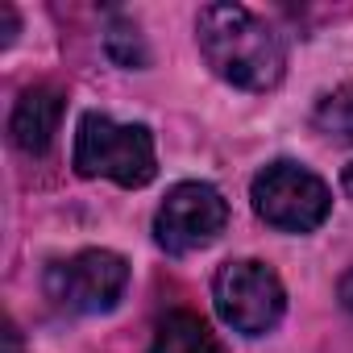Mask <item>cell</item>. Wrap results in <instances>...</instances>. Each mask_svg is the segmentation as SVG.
Masks as SVG:
<instances>
[{
	"label": "cell",
	"instance_id": "1",
	"mask_svg": "<svg viewBox=\"0 0 353 353\" xmlns=\"http://www.w3.org/2000/svg\"><path fill=\"white\" fill-rule=\"evenodd\" d=\"M196 42L216 79L241 92H270L287 71V46L266 17L245 5H204L196 17Z\"/></svg>",
	"mask_w": 353,
	"mask_h": 353
},
{
	"label": "cell",
	"instance_id": "2",
	"mask_svg": "<svg viewBox=\"0 0 353 353\" xmlns=\"http://www.w3.org/2000/svg\"><path fill=\"white\" fill-rule=\"evenodd\" d=\"M71 162L83 179H108L117 188H145L158 174L154 133L145 125H121L104 112L79 117Z\"/></svg>",
	"mask_w": 353,
	"mask_h": 353
},
{
	"label": "cell",
	"instance_id": "3",
	"mask_svg": "<svg viewBox=\"0 0 353 353\" xmlns=\"http://www.w3.org/2000/svg\"><path fill=\"white\" fill-rule=\"evenodd\" d=\"M254 212L279 233H316L332 212V192L303 162H266L250 183Z\"/></svg>",
	"mask_w": 353,
	"mask_h": 353
},
{
	"label": "cell",
	"instance_id": "4",
	"mask_svg": "<svg viewBox=\"0 0 353 353\" xmlns=\"http://www.w3.org/2000/svg\"><path fill=\"white\" fill-rule=\"evenodd\" d=\"M212 303H216V316L233 332L266 336L279 328V320L287 312V291H283V279L266 262L233 258L212 279Z\"/></svg>",
	"mask_w": 353,
	"mask_h": 353
},
{
	"label": "cell",
	"instance_id": "5",
	"mask_svg": "<svg viewBox=\"0 0 353 353\" xmlns=\"http://www.w3.org/2000/svg\"><path fill=\"white\" fill-rule=\"evenodd\" d=\"M46 295L75 316L112 312L129 287V262L112 250H79L46 266Z\"/></svg>",
	"mask_w": 353,
	"mask_h": 353
},
{
	"label": "cell",
	"instance_id": "6",
	"mask_svg": "<svg viewBox=\"0 0 353 353\" xmlns=\"http://www.w3.org/2000/svg\"><path fill=\"white\" fill-rule=\"evenodd\" d=\"M225 225H229V200L212 183L183 179L166 192V200L154 212V241L166 254L183 258V254L208 250L225 233Z\"/></svg>",
	"mask_w": 353,
	"mask_h": 353
},
{
	"label": "cell",
	"instance_id": "7",
	"mask_svg": "<svg viewBox=\"0 0 353 353\" xmlns=\"http://www.w3.org/2000/svg\"><path fill=\"white\" fill-rule=\"evenodd\" d=\"M59 121H63V92L59 88H26L13 104V117H9V137L21 154L30 158H42L50 145H54V133H59Z\"/></svg>",
	"mask_w": 353,
	"mask_h": 353
},
{
	"label": "cell",
	"instance_id": "8",
	"mask_svg": "<svg viewBox=\"0 0 353 353\" xmlns=\"http://www.w3.org/2000/svg\"><path fill=\"white\" fill-rule=\"evenodd\" d=\"M150 353H225V349L196 312H166L154 324Z\"/></svg>",
	"mask_w": 353,
	"mask_h": 353
},
{
	"label": "cell",
	"instance_id": "9",
	"mask_svg": "<svg viewBox=\"0 0 353 353\" xmlns=\"http://www.w3.org/2000/svg\"><path fill=\"white\" fill-rule=\"evenodd\" d=\"M312 125H316L324 137H332V141H341V145H353V83H341V88H332V92H324V96L316 100Z\"/></svg>",
	"mask_w": 353,
	"mask_h": 353
},
{
	"label": "cell",
	"instance_id": "10",
	"mask_svg": "<svg viewBox=\"0 0 353 353\" xmlns=\"http://www.w3.org/2000/svg\"><path fill=\"white\" fill-rule=\"evenodd\" d=\"M104 50L117 67H145V42H141V30L129 21V17H117L104 34Z\"/></svg>",
	"mask_w": 353,
	"mask_h": 353
},
{
	"label": "cell",
	"instance_id": "11",
	"mask_svg": "<svg viewBox=\"0 0 353 353\" xmlns=\"http://www.w3.org/2000/svg\"><path fill=\"white\" fill-rule=\"evenodd\" d=\"M0 336H5V353H21V332H17L13 320H5V332Z\"/></svg>",
	"mask_w": 353,
	"mask_h": 353
},
{
	"label": "cell",
	"instance_id": "12",
	"mask_svg": "<svg viewBox=\"0 0 353 353\" xmlns=\"http://www.w3.org/2000/svg\"><path fill=\"white\" fill-rule=\"evenodd\" d=\"M13 38H17V13H13V9L5 5V42H0V46H9Z\"/></svg>",
	"mask_w": 353,
	"mask_h": 353
},
{
	"label": "cell",
	"instance_id": "13",
	"mask_svg": "<svg viewBox=\"0 0 353 353\" xmlns=\"http://www.w3.org/2000/svg\"><path fill=\"white\" fill-rule=\"evenodd\" d=\"M341 188H345V196L353 200V162H349V166L341 170Z\"/></svg>",
	"mask_w": 353,
	"mask_h": 353
}]
</instances>
